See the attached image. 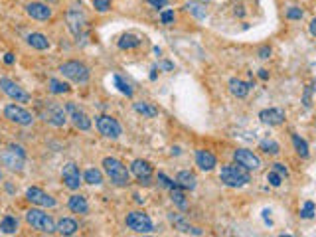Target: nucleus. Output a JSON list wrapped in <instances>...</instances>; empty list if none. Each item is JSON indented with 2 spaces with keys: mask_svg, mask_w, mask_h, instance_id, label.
Returning a JSON list of instances; mask_svg holds the SVG:
<instances>
[{
  "mask_svg": "<svg viewBox=\"0 0 316 237\" xmlns=\"http://www.w3.org/2000/svg\"><path fill=\"white\" fill-rule=\"evenodd\" d=\"M219 180L225 184V186H229V188H241V186H245L251 176H249V170H245L243 166H235V164H229V166H223L221 168V172H219Z\"/></svg>",
  "mask_w": 316,
  "mask_h": 237,
  "instance_id": "obj_1",
  "label": "nucleus"
},
{
  "mask_svg": "<svg viewBox=\"0 0 316 237\" xmlns=\"http://www.w3.org/2000/svg\"><path fill=\"white\" fill-rule=\"evenodd\" d=\"M103 168H105L107 176L111 178V182L115 186H127L129 184V170L121 160H117L113 156H107V158H103Z\"/></svg>",
  "mask_w": 316,
  "mask_h": 237,
  "instance_id": "obj_2",
  "label": "nucleus"
},
{
  "mask_svg": "<svg viewBox=\"0 0 316 237\" xmlns=\"http://www.w3.org/2000/svg\"><path fill=\"white\" fill-rule=\"evenodd\" d=\"M26 222H28L34 230H38V232H42V234H53V232H57L53 220L46 212H42V210H28V212H26Z\"/></svg>",
  "mask_w": 316,
  "mask_h": 237,
  "instance_id": "obj_3",
  "label": "nucleus"
},
{
  "mask_svg": "<svg viewBox=\"0 0 316 237\" xmlns=\"http://www.w3.org/2000/svg\"><path fill=\"white\" fill-rule=\"evenodd\" d=\"M59 71H61L67 79H71V81H75V83H87V81H89V69H87V65L81 63V61H75V59L65 61V63H61Z\"/></svg>",
  "mask_w": 316,
  "mask_h": 237,
  "instance_id": "obj_4",
  "label": "nucleus"
},
{
  "mask_svg": "<svg viewBox=\"0 0 316 237\" xmlns=\"http://www.w3.org/2000/svg\"><path fill=\"white\" fill-rule=\"evenodd\" d=\"M0 160L6 168L10 170H22L24 168V162H26V152L22 146H16V144H10L2 154H0Z\"/></svg>",
  "mask_w": 316,
  "mask_h": 237,
  "instance_id": "obj_5",
  "label": "nucleus"
},
{
  "mask_svg": "<svg viewBox=\"0 0 316 237\" xmlns=\"http://www.w3.org/2000/svg\"><path fill=\"white\" fill-rule=\"evenodd\" d=\"M233 160H235V164L243 166V168L249 170V172L261 170V158H259L255 152L247 150V148H237V150L233 152Z\"/></svg>",
  "mask_w": 316,
  "mask_h": 237,
  "instance_id": "obj_6",
  "label": "nucleus"
},
{
  "mask_svg": "<svg viewBox=\"0 0 316 237\" xmlns=\"http://www.w3.org/2000/svg\"><path fill=\"white\" fill-rule=\"evenodd\" d=\"M127 226H129L133 232H137V234H151V232L155 230L153 220H151L147 214H143V212H131V214L127 216Z\"/></svg>",
  "mask_w": 316,
  "mask_h": 237,
  "instance_id": "obj_7",
  "label": "nucleus"
},
{
  "mask_svg": "<svg viewBox=\"0 0 316 237\" xmlns=\"http://www.w3.org/2000/svg\"><path fill=\"white\" fill-rule=\"evenodd\" d=\"M4 115H6L8 120H12V122H16V124H22V126H30V124L34 122V115H32L30 111H26L24 107L16 105V103L6 105Z\"/></svg>",
  "mask_w": 316,
  "mask_h": 237,
  "instance_id": "obj_8",
  "label": "nucleus"
},
{
  "mask_svg": "<svg viewBox=\"0 0 316 237\" xmlns=\"http://www.w3.org/2000/svg\"><path fill=\"white\" fill-rule=\"evenodd\" d=\"M0 89H2L12 101H16V103H28V101H30V95H28L16 81H12V79H8V77H0Z\"/></svg>",
  "mask_w": 316,
  "mask_h": 237,
  "instance_id": "obj_9",
  "label": "nucleus"
},
{
  "mask_svg": "<svg viewBox=\"0 0 316 237\" xmlns=\"http://www.w3.org/2000/svg\"><path fill=\"white\" fill-rule=\"evenodd\" d=\"M42 117H44V120H48L50 124H53V126H63L67 122L65 109L61 105H57V103H52V101L42 109Z\"/></svg>",
  "mask_w": 316,
  "mask_h": 237,
  "instance_id": "obj_10",
  "label": "nucleus"
},
{
  "mask_svg": "<svg viewBox=\"0 0 316 237\" xmlns=\"http://www.w3.org/2000/svg\"><path fill=\"white\" fill-rule=\"evenodd\" d=\"M97 128L107 138H119L121 136V124L111 115H99L97 117Z\"/></svg>",
  "mask_w": 316,
  "mask_h": 237,
  "instance_id": "obj_11",
  "label": "nucleus"
},
{
  "mask_svg": "<svg viewBox=\"0 0 316 237\" xmlns=\"http://www.w3.org/2000/svg\"><path fill=\"white\" fill-rule=\"evenodd\" d=\"M61 178H63V184L69 188V190H77L81 186V174H79V168L75 162H67L61 170Z\"/></svg>",
  "mask_w": 316,
  "mask_h": 237,
  "instance_id": "obj_12",
  "label": "nucleus"
},
{
  "mask_svg": "<svg viewBox=\"0 0 316 237\" xmlns=\"http://www.w3.org/2000/svg\"><path fill=\"white\" fill-rule=\"evenodd\" d=\"M26 198H28L32 204L42 206V208H53V206H55V200H53L52 196H48L42 188H30V190L26 192Z\"/></svg>",
  "mask_w": 316,
  "mask_h": 237,
  "instance_id": "obj_13",
  "label": "nucleus"
},
{
  "mask_svg": "<svg viewBox=\"0 0 316 237\" xmlns=\"http://www.w3.org/2000/svg\"><path fill=\"white\" fill-rule=\"evenodd\" d=\"M65 109L69 111V117H71L73 124H75L79 130H89V128H91V118L87 117L81 109H77L73 103H67V105H65Z\"/></svg>",
  "mask_w": 316,
  "mask_h": 237,
  "instance_id": "obj_14",
  "label": "nucleus"
},
{
  "mask_svg": "<svg viewBox=\"0 0 316 237\" xmlns=\"http://www.w3.org/2000/svg\"><path fill=\"white\" fill-rule=\"evenodd\" d=\"M261 122L269 124V126H279L285 122V111L283 109H277V107H271V109H263L259 113Z\"/></svg>",
  "mask_w": 316,
  "mask_h": 237,
  "instance_id": "obj_15",
  "label": "nucleus"
},
{
  "mask_svg": "<svg viewBox=\"0 0 316 237\" xmlns=\"http://www.w3.org/2000/svg\"><path fill=\"white\" fill-rule=\"evenodd\" d=\"M26 12L28 16H32L34 20H50L52 18V8L48 4H42V2H32L26 6Z\"/></svg>",
  "mask_w": 316,
  "mask_h": 237,
  "instance_id": "obj_16",
  "label": "nucleus"
},
{
  "mask_svg": "<svg viewBox=\"0 0 316 237\" xmlns=\"http://www.w3.org/2000/svg\"><path fill=\"white\" fill-rule=\"evenodd\" d=\"M131 172L139 178L143 184H149L151 176H153V166L147 162V160H135L131 164Z\"/></svg>",
  "mask_w": 316,
  "mask_h": 237,
  "instance_id": "obj_17",
  "label": "nucleus"
},
{
  "mask_svg": "<svg viewBox=\"0 0 316 237\" xmlns=\"http://www.w3.org/2000/svg\"><path fill=\"white\" fill-rule=\"evenodd\" d=\"M67 24L73 36H79L83 26H85V16L81 14V10H69L67 12Z\"/></svg>",
  "mask_w": 316,
  "mask_h": 237,
  "instance_id": "obj_18",
  "label": "nucleus"
},
{
  "mask_svg": "<svg viewBox=\"0 0 316 237\" xmlns=\"http://www.w3.org/2000/svg\"><path fill=\"white\" fill-rule=\"evenodd\" d=\"M196 164L200 166V170L210 172V170L215 168L217 160H215V156L211 154L210 150H198V152H196Z\"/></svg>",
  "mask_w": 316,
  "mask_h": 237,
  "instance_id": "obj_19",
  "label": "nucleus"
},
{
  "mask_svg": "<svg viewBox=\"0 0 316 237\" xmlns=\"http://www.w3.org/2000/svg\"><path fill=\"white\" fill-rule=\"evenodd\" d=\"M251 87H253V83H245V81H241V79H237V77L229 79V91H231V95H235V97H239V99L247 97V93H249Z\"/></svg>",
  "mask_w": 316,
  "mask_h": 237,
  "instance_id": "obj_20",
  "label": "nucleus"
},
{
  "mask_svg": "<svg viewBox=\"0 0 316 237\" xmlns=\"http://www.w3.org/2000/svg\"><path fill=\"white\" fill-rule=\"evenodd\" d=\"M67 206H69V210H71V212H75V214H87V212H89L87 200H85L81 194L71 196V198H69V202H67Z\"/></svg>",
  "mask_w": 316,
  "mask_h": 237,
  "instance_id": "obj_21",
  "label": "nucleus"
},
{
  "mask_svg": "<svg viewBox=\"0 0 316 237\" xmlns=\"http://www.w3.org/2000/svg\"><path fill=\"white\" fill-rule=\"evenodd\" d=\"M55 230H57V234H61V236H73V234L77 232V222L71 220V218H61V220L55 224Z\"/></svg>",
  "mask_w": 316,
  "mask_h": 237,
  "instance_id": "obj_22",
  "label": "nucleus"
},
{
  "mask_svg": "<svg viewBox=\"0 0 316 237\" xmlns=\"http://www.w3.org/2000/svg\"><path fill=\"white\" fill-rule=\"evenodd\" d=\"M176 182H178V186L182 188V190H194L196 188V176L190 172V170H182L178 176H176Z\"/></svg>",
  "mask_w": 316,
  "mask_h": 237,
  "instance_id": "obj_23",
  "label": "nucleus"
},
{
  "mask_svg": "<svg viewBox=\"0 0 316 237\" xmlns=\"http://www.w3.org/2000/svg\"><path fill=\"white\" fill-rule=\"evenodd\" d=\"M26 40H28V44H30L34 50H48V48H50V40H48L44 34H38V32H36V34H30Z\"/></svg>",
  "mask_w": 316,
  "mask_h": 237,
  "instance_id": "obj_24",
  "label": "nucleus"
},
{
  "mask_svg": "<svg viewBox=\"0 0 316 237\" xmlns=\"http://www.w3.org/2000/svg\"><path fill=\"white\" fill-rule=\"evenodd\" d=\"M0 232H2V234H6V236L16 234V232H18V220H16L14 216H6V218H2V222H0Z\"/></svg>",
  "mask_w": 316,
  "mask_h": 237,
  "instance_id": "obj_25",
  "label": "nucleus"
},
{
  "mask_svg": "<svg viewBox=\"0 0 316 237\" xmlns=\"http://www.w3.org/2000/svg\"><path fill=\"white\" fill-rule=\"evenodd\" d=\"M141 46V40L133 34H123L121 40H119V48L121 50H133V48H139Z\"/></svg>",
  "mask_w": 316,
  "mask_h": 237,
  "instance_id": "obj_26",
  "label": "nucleus"
},
{
  "mask_svg": "<svg viewBox=\"0 0 316 237\" xmlns=\"http://www.w3.org/2000/svg\"><path fill=\"white\" fill-rule=\"evenodd\" d=\"M135 111H137L139 115H143V117H157L158 115V109L155 107V105H151V103H143V101L135 103Z\"/></svg>",
  "mask_w": 316,
  "mask_h": 237,
  "instance_id": "obj_27",
  "label": "nucleus"
},
{
  "mask_svg": "<svg viewBox=\"0 0 316 237\" xmlns=\"http://www.w3.org/2000/svg\"><path fill=\"white\" fill-rule=\"evenodd\" d=\"M83 180H85L87 184H91V186H99V184H103V174H101V170H97V168H89V170L85 172Z\"/></svg>",
  "mask_w": 316,
  "mask_h": 237,
  "instance_id": "obj_28",
  "label": "nucleus"
},
{
  "mask_svg": "<svg viewBox=\"0 0 316 237\" xmlns=\"http://www.w3.org/2000/svg\"><path fill=\"white\" fill-rule=\"evenodd\" d=\"M293 144H295V150H297L299 156H303V158L309 156V144H307V140H303L299 134H293Z\"/></svg>",
  "mask_w": 316,
  "mask_h": 237,
  "instance_id": "obj_29",
  "label": "nucleus"
},
{
  "mask_svg": "<svg viewBox=\"0 0 316 237\" xmlns=\"http://www.w3.org/2000/svg\"><path fill=\"white\" fill-rule=\"evenodd\" d=\"M50 91L52 93H55V95H61V93H69L71 91V87L67 85V83H63V81H59V79H55V77H52L50 79Z\"/></svg>",
  "mask_w": 316,
  "mask_h": 237,
  "instance_id": "obj_30",
  "label": "nucleus"
},
{
  "mask_svg": "<svg viewBox=\"0 0 316 237\" xmlns=\"http://www.w3.org/2000/svg\"><path fill=\"white\" fill-rule=\"evenodd\" d=\"M172 200H174V204H176L178 208H182V210H186V208H188L186 196H184V192H182V188H180V186L172 188Z\"/></svg>",
  "mask_w": 316,
  "mask_h": 237,
  "instance_id": "obj_31",
  "label": "nucleus"
},
{
  "mask_svg": "<svg viewBox=\"0 0 316 237\" xmlns=\"http://www.w3.org/2000/svg\"><path fill=\"white\" fill-rule=\"evenodd\" d=\"M259 148H261L263 152H267V154H279V152H281V146H279V142H275V140H271V138H265V140H261Z\"/></svg>",
  "mask_w": 316,
  "mask_h": 237,
  "instance_id": "obj_32",
  "label": "nucleus"
},
{
  "mask_svg": "<svg viewBox=\"0 0 316 237\" xmlns=\"http://www.w3.org/2000/svg\"><path fill=\"white\" fill-rule=\"evenodd\" d=\"M115 87H117L121 93H125L127 97H133V87H131L121 75H115Z\"/></svg>",
  "mask_w": 316,
  "mask_h": 237,
  "instance_id": "obj_33",
  "label": "nucleus"
},
{
  "mask_svg": "<svg viewBox=\"0 0 316 237\" xmlns=\"http://www.w3.org/2000/svg\"><path fill=\"white\" fill-rule=\"evenodd\" d=\"M186 8H188V12H192L196 18H200V20H202V18H206V8H202V4H198V2H190Z\"/></svg>",
  "mask_w": 316,
  "mask_h": 237,
  "instance_id": "obj_34",
  "label": "nucleus"
},
{
  "mask_svg": "<svg viewBox=\"0 0 316 237\" xmlns=\"http://www.w3.org/2000/svg\"><path fill=\"white\" fill-rule=\"evenodd\" d=\"M313 216H315V204L313 202H305V206L301 210V218L303 220H311Z\"/></svg>",
  "mask_w": 316,
  "mask_h": 237,
  "instance_id": "obj_35",
  "label": "nucleus"
},
{
  "mask_svg": "<svg viewBox=\"0 0 316 237\" xmlns=\"http://www.w3.org/2000/svg\"><path fill=\"white\" fill-rule=\"evenodd\" d=\"M93 6H95V10H97V12L105 14L107 10L111 8V0H93Z\"/></svg>",
  "mask_w": 316,
  "mask_h": 237,
  "instance_id": "obj_36",
  "label": "nucleus"
},
{
  "mask_svg": "<svg viewBox=\"0 0 316 237\" xmlns=\"http://www.w3.org/2000/svg\"><path fill=\"white\" fill-rule=\"evenodd\" d=\"M281 180H283V176H281L279 172H275V170L267 174V182H269L271 186H275V188H277V186H281Z\"/></svg>",
  "mask_w": 316,
  "mask_h": 237,
  "instance_id": "obj_37",
  "label": "nucleus"
},
{
  "mask_svg": "<svg viewBox=\"0 0 316 237\" xmlns=\"http://www.w3.org/2000/svg\"><path fill=\"white\" fill-rule=\"evenodd\" d=\"M174 10H166V12H162V16H160V20H162V24H166V26H170V24H174Z\"/></svg>",
  "mask_w": 316,
  "mask_h": 237,
  "instance_id": "obj_38",
  "label": "nucleus"
},
{
  "mask_svg": "<svg viewBox=\"0 0 316 237\" xmlns=\"http://www.w3.org/2000/svg\"><path fill=\"white\" fill-rule=\"evenodd\" d=\"M287 18L289 20H301L303 18V10L301 8H289L287 10Z\"/></svg>",
  "mask_w": 316,
  "mask_h": 237,
  "instance_id": "obj_39",
  "label": "nucleus"
},
{
  "mask_svg": "<svg viewBox=\"0 0 316 237\" xmlns=\"http://www.w3.org/2000/svg\"><path fill=\"white\" fill-rule=\"evenodd\" d=\"M158 180H160V182H162V184H164L166 188H170V190L178 186V182H174V180H170V178L166 176V174H162V172H158Z\"/></svg>",
  "mask_w": 316,
  "mask_h": 237,
  "instance_id": "obj_40",
  "label": "nucleus"
},
{
  "mask_svg": "<svg viewBox=\"0 0 316 237\" xmlns=\"http://www.w3.org/2000/svg\"><path fill=\"white\" fill-rule=\"evenodd\" d=\"M273 166H275V172H279L281 176H287V174H289V170L285 168V164H273Z\"/></svg>",
  "mask_w": 316,
  "mask_h": 237,
  "instance_id": "obj_41",
  "label": "nucleus"
},
{
  "mask_svg": "<svg viewBox=\"0 0 316 237\" xmlns=\"http://www.w3.org/2000/svg\"><path fill=\"white\" fill-rule=\"evenodd\" d=\"M149 4L155 6V8H164L168 4V0H149Z\"/></svg>",
  "mask_w": 316,
  "mask_h": 237,
  "instance_id": "obj_42",
  "label": "nucleus"
},
{
  "mask_svg": "<svg viewBox=\"0 0 316 237\" xmlns=\"http://www.w3.org/2000/svg\"><path fill=\"white\" fill-rule=\"evenodd\" d=\"M269 56H271V48H269V46H263V48L259 50V58H261V59H267Z\"/></svg>",
  "mask_w": 316,
  "mask_h": 237,
  "instance_id": "obj_43",
  "label": "nucleus"
},
{
  "mask_svg": "<svg viewBox=\"0 0 316 237\" xmlns=\"http://www.w3.org/2000/svg\"><path fill=\"white\" fill-rule=\"evenodd\" d=\"M309 30H311V34H313V36L316 38V18L313 20V22H311V24H309Z\"/></svg>",
  "mask_w": 316,
  "mask_h": 237,
  "instance_id": "obj_44",
  "label": "nucleus"
},
{
  "mask_svg": "<svg viewBox=\"0 0 316 237\" xmlns=\"http://www.w3.org/2000/svg\"><path fill=\"white\" fill-rule=\"evenodd\" d=\"M257 75H259L263 81H267V79H269V73H267V69H259V73H257Z\"/></svg>",
  "mask_w": 316,
  "mask_h": 237,
  "instance_id": "obj_45",
  "label": "nucleus"
},
{
  "mask_svg": "<svg viewBox=\"0 0 316 237\" xmlns=\"http://www.w3.org/2000/svg\"><path fill=\"white\" fill-rule=\"evenodd\" d=\"M4 61H6L8 65H10V63H14V54H6V56H4Z\"/></svg>",
  "mask_w": 316,
  "mask_h": 237,
  "instance_id": "obj_46",
  "label": "nucleus"
},
{
  "mask_svg": "<svg viewBox=\"0 0 316 237\" xmlns=\"http://www.w3.org/2000/svg\"><path fill=\"white\" fill-rule=\"evenodd\" d=\"M162 67H164V69H174V63H170V61H164V63H162Z\"/></svg>",
  "mask_w": 316,
  "mask_h": 237,
  "instance_id": "obj_47",
  "label": "nucleus"
},
{
  "mask_svg": "<svg viewBox=\"0 0 316 237\" xmlns=\"http://www.w3.org/2000/svg\"><path fill=\"white\" fill-rule=\"evenodd\" d=\"M313 91L316 93V79H315V83H313Z\"/></svg>",
  "mask_w": 316,
  "mask_h": 237,
  "instance_id": "obj_48",
  "label": "nucleus"
},
{
  "mask_svg": "<svg viewBox=\"0 0 316 237\" xmlns=\"http://www.w3.org/2000/svg\"><path fill=\"white\" fill-rule=\"evenodd\" d=\"M202 2H204V0H202ZM206 2H208V0H206Z\"/></svg>",
  "mask_w": 316,
  "mask_h": 237,
  "instance_id": "obj_49",
  "label": "nucleus"
}]
</instances>
